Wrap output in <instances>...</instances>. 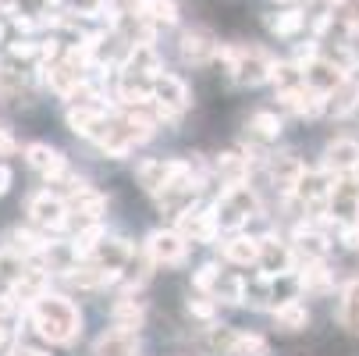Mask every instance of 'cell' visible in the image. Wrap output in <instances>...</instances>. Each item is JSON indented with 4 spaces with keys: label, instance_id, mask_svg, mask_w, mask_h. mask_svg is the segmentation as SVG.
Instances as JSON below:
<instances>
[{
    "label": "cell",
    "instance_id": "f546056e",
    "mask_svg": "<svg viewBox=\"0 0 359 356\" xmlns=\"http://www.w3.org/2000/svg\"><path fill=\"white\" fill-rule=\"evenodd\" d=\"M142 18H149L153 25H175L178 22V4L175 0H149Z\"/></svg>",
    "mask_w": 359,
    "mask_h": 356
},
{
    "label": "cell",
    "instance_id": "2e32d148",
    "mask_svg": "<svg viewBox=\"0 0 359 356\" xmlns=\"http://www.w3.org/2000/svg\"><path fill=\"white\" fill-rule=\"evenodd\" d=\"M345 79H352V75H345L331 58H317L310 68L302 72V82H306V86H313V89H317V93H324V96H331Z\"/></svg>",
    "mask_w": 359,
    "mask_h": 356
},
{
    "label": "cell",
    "instance_id": "e0dca14e",
    "mask_svg": "<svg viewBox=\"0 0 359 356\" xmlns=\"http://www.w3.org/2000/svg\"><path fill=\"white\" fill-rule=\"evenodd\" d=\"M221 253H224V261L228 264H235V268H256L260 264V235H245V232H235L224 246H221Z\"/></svg>",
    "mask_w": 359,
    "mask_h": 356
},
{
    "label": "cell",
    "instance_id": "e575fe53",
    "mask_svg": "<svg viewBox=\"0 0 359 356\" xmlns=\"http://www.w3.org/2000/svg\"><path fill=\"white\" fill-rule=\"evenodd\" d=\"M15 150H18V143H15V136L4 128V125H0V157H11L15 154Z\"/></svg>",
    "mask_w": 359,
    "mask_h": 356
},
{
    "label": "cell",
    "instance_id": "3957f363",
    "mask_svg": "<svg viewBox=\"0 0 359 356\" xmlns=\"http://www.w3.org/2000/svg\"><path fill=\"white\" fill-rule=\"evenodd\" d=\"M32 228H39L43 235H61L68 225H72V203L54 192V189H43L29 199V207H25Z\"/></svg>",
    "mask_w": 359,
    "mask_h": 356
},
{
    "label": "cell",
    "instance_id": "4316f807",
    "mask_svg": "<svg viewBox=\"0 0 359 356\" xmlns=\"http://www.w3.org/2000/svg\"><path fill=\"white\" fill-rule=\"evenodd\" d=\"M231 356H271V342L256 331H238V342L231 349Z\"/></svg>",
    "mask_w": 359,
    "mask_h": 356
},
{
    "label": "cell",
    "instance_id": "8d00e7d4",
    "mask_svg": "<svg viewBox=\"0 0 359 356\" xmlns=\"http://www.w3.org/2000/svg\"><path fill=\"white\" fill-rule=\"evenodd\" d=\"M8 356H46L43 349H36V345H11L8 349Z\"/></svg>",
    "mask_w": 359,
    "mask_h": 356
},
{
    "label": "cell",
    "instance_id": "7402d4cb",
    "mask_svg": "<svg viewBox=\"0 0 359 356\" xmlns=\"http://www.w3.org/2000/svg\"><path fill=\"white\" fill-rule=\"evenodd\" d=\"M274 324L281 331H288V335L306 331V324H310V310H306L302 299H285V303H278V310H274Z\"/></svg>",
    "mask_w": 359,
    "mask_h": 356
},
{
    "label": "cell",
    "instance_id": "ba28073f",
    "mask_svg": "<svg viewBox=\"0 0 359 356\" xmlns=\"http://www.w3.org/2000/svg\"><path fill=\"white\" fill-rule=\"evenodd\" d=\"M25 164L39 175V178H46V182H65L72 171H68V157L61 154L57 146H50V143H29L25 150Z\"/></svg>",
    "mask_w": 359,
    "mask_h": 356
},
{
    "label": "cell",
    "instance_id": "277c9868",
    "mask_svg": "<svg viewBox=\"0 0 359 356\" xmlns=\"http://www.w3.org/2000/svg\"><path fill=\"white\" fill-rule=\"evenodd\" d=\"M153 104H157L161 125H164V121H178V118L189 111V104H192V93H189L185 79L164 72L157 82H153Z\"/></svg>",
    "mask_w": 359,
    "mask_h": 356
},
{
    "label": "cell",
    "instance_id": "484cf974",
    "mask_svg": "<svg viewBox=\"0 0 359 356\" xmlns=\"http://www.w3.org/2000/svg\"><path fill=\"white\" fill-rule=\"evenodd\" d=\"M235 342H238V331L231 324H207V331H203V345L214 356H231Z\"/></svg>",
    "mask_w": 359,
    "mask_h": 356
},
{
    "label": "cell",
    "instance_id": "5b68a950",
    "mask_svg": "<svg viewBox=\"0 0 359 356\" xmlns=\"http://www.w3.org/2000/svg\"><path fill=\"white\" fill-rule=\"evenodd\" d=\"M142 253L153 261V268H178L189 257V239L178 228H157L146 235Z\"/></svg>",
    "mask_w": 359,
    "mask_h": 356
},
{
    "label": "cell",
    "instance_id": "6da1fadb",
    "mask_svg": "<svg viewBox=\"0 0 359 356\" xmlns=\"http://www.w3.org/2000/svg\"><path fill=\"white\" fill-rule=\"evenodd\" d=\"M25 321L36 328V335L50 345H72L82 335V314L68 296H39L25 310Z\"/></svg>",
    "mask_w": 359,
    "mask_h": 356
},
{
    "label": "cell",
    "instance_id": "603a6c76",
    "mask_svg": "<svg viewBox=\"0 0 359 356\" xmlns=\"http://www.w3.org/2000/svg\"><path fill=\"white\" fill-rule=\"evenodd\" d=\"M359 111V82L355 79H345L331 96H327V111L324 114H334V118H348Z\"/></svg>",
    "mask_w": 359,
    "mask_h": 356
},
{
    "label": "cell",
    "instance_id": "836d02e7",
    "mask_svg": "<svg viewBox=\"0 0 359 356\" xmlns=\"http://www.w3.org/2000/svg\"><path fill=\"white\" fill-rule=\"evenodd\" d=\"M338 242H345L348 249H359V221L355 225H338Z\"/></svg>",
    "mask_w": 359,
    "mask_h": 356
},
{
    "label": "cell",
    "instance_id": "d6986e66",
    "mask_svg": "<svg viewBox=\"0 0 359 356\" xmlns=\"http://www.w3.org/2000/svg\"><path fill=\"white\" fill-rule=\"evenodd\" d=\"M299 285L310 296H327L334 289V271L327 268V261H310L299 268Z\"/></svg>",
    "mask_w": 359,
    "mask_h": 356
},
{
    "label": "cell",
    "instance_id": "9c48e42d",
    "mask_svg": "<svg viewBox=\"0 0 359 356\" xmlns=\"http://www.w3.org/2000/svg\"><path fill=\"white\" fill-rule=\"evenodd\" d=\"M278 107L288 111V114H295V118H317V114L327 111V96L317 93L313 86L299 82V86L278 89Z\"/></svg>",
    "mask_w": 359,
    "mask_h": 356
},
{
    "label": "cell",
    "instance_id": "ac0fdd59",
    "mask_svg": "<svg viewBox=\"0 0 359 356\" xmlns=\"http://www.w3.org/2000/svg\"><path fill=\"white\" fill-rule=\"evenodd\" d=\"M245 139L256 146H271L281 139V118L274 111H252L245 121Z\"/></svg>",
    "mask_w": 359,
    "mask_h": 356
},
{
    "label": "cell",
    "instance_id": "30bf717a",
    "mask_svg": "<svg viewBox=\"0 0 359 356\" xmlns=\"http://www.w3.org/2000/svg\"><path fill=\"white\" fill-rule=\"evenodd\" d=\"M327 214H331L334 225H355L359 221V178L355 175H345V178L334 182Z\"/></svg>",
    "mask_w": 359,
    "mask_h": 356
},
{
    "label": "cell",
    "instance_id": "4dcf8cb0",
    "mask_svg": "<svg viewBox=\"0 0 359 356\" xmlns=\"http://www.w3.org/2000/svg\"><path fill=\"white\" fill-rule=\"evenodd\" d=\"M221 264H203V268H196V275H192V289L196 292H203V296H214V285H217V278H221Z\"/></svg>",
    "mask_w": 359,
    "mask_h": 356
},
{
    "label": "cell",
    "instance_id": "ffe728a7",
    "mask_svg": "<svg viewBox=\"0 0 359 356\" xmlns=\"http://www.w3.org/2000/svg\"><path fill=\"white\" fill-rule=\"evenodd\" d=\"M111 324L125 328V331H139L146 324V307H142V299L135 296H121L111 303Z\"/></svg>",
    "mask_w": 359,
    "mask_h": 356
},
{
    "label": "cell",
    "instance_id": "d6a6232c",
    "mask_svg": "<svg viewBox=\"0 0 359 356\" xmlns=\"http://www.w3.org/2000/svg\"><path fill=\"white\" fill-rule=\"evenodd\" d=\"M8 54H11L15 61H32V58H39V43H36V39H15V43L8 46Z\"/></svg>",
    "mask_w": 359,
    "mask_h": 356
},
{
    "label": "cell",
    "instance_id": "1f68e13d",
    "mask_svg": "<svg viewBox=\"0 0 359 356\" xmlns=\"http://www.w3.org/2000/svg\"><path fill=\"white\" fill-rule=\"evenodd\" d=\"M72 11L79 18H100L107 11V0H72Z\"/></svg>",
    "mask_w": 359,
    "mask_h": 356
},
{
    "label": "cell",
    "instance_id": "52a82bcc",
    "mask_svg": "<svg viewBox=\"0 0 359 356\" xmlns=\"http://www.w3.org/2000/svg\"><path fill=\"white\" fill-rule=\"evenodd\" d=\"M260 275L264 278H285L299 268V257H295V249L292 242H281L278 235H260Z\"/></svg>",
    "mask_w": 359,
    "mask_h": 356
},
{
    "label": "cell",
    "instance_id": "74e56055",
    "mask_svg": "<svg viewBox=\"0 0 359 356\" xmlns=\"http://www.w3.org/2000/svg\"><path fill=\"white\" fill-rule=\"evenodd\" d=\"M0 43H4V22H0Z\"/></svg>",
    "mask_w": 359,
    "mask_h": 356
},
{
    "label": "cell",
    "instance_id": "f1b7e54d",
    "mask_svg": "<svg viewBox=\"0 0 359 356\" xmlns=\"http://www.w3.org/2000/svg\"><path fill=\"white\" fill-rule=\"evenodd\" d=\"M302 25H306V15H302L299 8H292V11H281L278 18H271V32H274V36H281V39L295 36Z\"/></svg>",
    "mask_w": 359,
    "mask_h": 356
},
{
    "label": "cell",
    "instance_id": "d590c367",
    "mask_svg": "<svg viewBox=\"0 0 359 356\" xmlns=\"http://www.w3.org/2000/svg\"><path fill=\"white\" fill-rule=\"evenodd\" d=\"M11 182H15V171H11L8 164H0V196L11 192Z\"/></svg>",
    "mask_w": 359,
    "mask_h": 356
},
{
    "label": "cell",
    "instance_id": "83f0119b",
    "mask_svg": "<svg viewBox=\"0 0 359 356\" xmlns=\"http://www.w3.org/2000/svg\"><path fill=\"white\" fill-rule=\"evenodd\" d=\"M217 307H221V303H217L214 296H203V292L185 299V310H189V317H196V321H207V324H214Z\"/></svg>",
    "mask_w": 359,
    "mask_h": 356
},
{
    "label": "cell",
    "instance_id": "7c38bea8",
    "mask_svg": "<svg viewBox=\"0 0 359 356\" xmlns=\"http://www.w3.org/2000/svg\"><path fill=\"white\" fill-rule=\"evenodd\" d=\"M320 168H327L334 178H345V175H359V143L355 139H334L324 146V157H320Z\"/></svg>",
    "mask_w": 359,
    "mask_h": 356
},
{
    "label": "cell",
    "instance_id": "44dd1931",
    "mask_svg": "<svg viewBox=\"0 0 359 356\" xmlns=\"http://www.w3.org/2000/svg\"><path fill=\"white\" fill-rule=\"evenodd\" d=\"M245 292H249V282L238 271H221V278L214 285L217 303H224V307H245Z\"/></svg>",
    "mask_w": 359,
    "mask_h": 356
},
{
    "label": "cell",
    "instance_id": "5bb4252c",
    "mask_svg": "<svg viewBox=\"0 0 359 356\" xmlns=\"http://www.w3.org/2000/svg\"><path fill=\"white\" fill-rule=\"evenodd\" d=\"M93 356H139V335L111 324L93 342Z\"/></svg>",
    "mask_w": 359,
    "mask_h": 356
},
{
    "label": "cell",
    "instance_id": "d4e9b609",
    "mask_svg": "<svg viewBox=\"0 0 359 356\" xmlns=\"http://www.w3.org/2000/svg\"><path fill=\"white\" fill-rule=\"evenodd\" d=\"M338 324L348 335H359V278H352L341 289V303H338Z\"/></svg>",
    "mask_w": 359,
    "mask_h": 356
},
{
    "label": "cell",
    "instance_id": "8992f818",
    "mask_svg": "<svg viewBox=\"0 0 359 356\" xmlns=\"http://www.w3.org/2000/svg\"><path fill=\"white\" fill-rule=\"evenodd\" d=\"M185 168V157H142L135 164V182L142 192L149 196H161Z\"/></svg>",
    "mask_w": 359,
    "mask_h": 356
},
{
    "label": "cell",
    "instance_id": "4fadbf2b",
    "mask_svg": "<svg viewBox=\"0 0 359 356\" xmlns=\"http://www.w3.org/2000/svg\"><path fill=\"white\" fill-rule=\"evenodd\" d=\"M217 54H221V43H217L207 29H189V32H182V61H185V65L203 68V65L217 61Z\"/></svg>",
    "mask_w": 359,
    "mask_h": 356
},
{
    "label": "cell",
    "instance_id": "8fae6325",
    "mask_svg": "<svg viewBox=\"0 0 359 356\" xmlns=\"http://www.w3.org/2000/svg\"><path fill=\"white\" fill-rule=\"evenodd\" d=\"M267 182L274 185V192L285 199V196H292L295 192V185L302 182V175H306V164L295 157V154H281V157H267Z\"/></svg>",
    "mask_w": 359,
    "mask_h": 356
},
{
    "label": "cell",
    "instance_id": "7a4b0ae2",
    "mask_svg": "<svg viewBox=\"0 0 359 356\" xmlns=\"http://www.w3.org/2000/svg\"><path fill=\"white\" fill-rule=\"evenodd\" d=\"M217 61L228 68V75L238 86L271 82V72H274V58L267 54L264 46H256V43H221Z\"/></svg>",
    "mask_w": 359,
    "mask_h": 356
},
{
    "label": "cell",
    "instance_id": "cb8c5ba5",
    "mask_svg": "<svg viewBox=\"0 0 359 356\" xmlns=\"http://www.w3.org/2000/svg\"><path fill=\"white\" fill-rule=\"evenodd\" d=\"M25 96H29L25 75L11 61H0V100H4V104H22Z\"/></svg>",
    "mask_w": 359,
    "mask_h": 356
},
{
    "label": "cell",
    "instance_id": "9a60e30c",
    "mask_svg": "<svg viewBox=\"0 0 359 356\" xmlns=\"http://www.w3.org/2000/svg\"><path fill=\"white\" fill-rule=\"evenodd\" d=\"M132 257H135V249H132V242L128 239H118V235H107L104 242L96 246V253H93V264L96 268H104V271H125L128 264H132Z\"/></svg>",
    "mask_w": 359,
    "mask_h": 356
}]
</instances>
